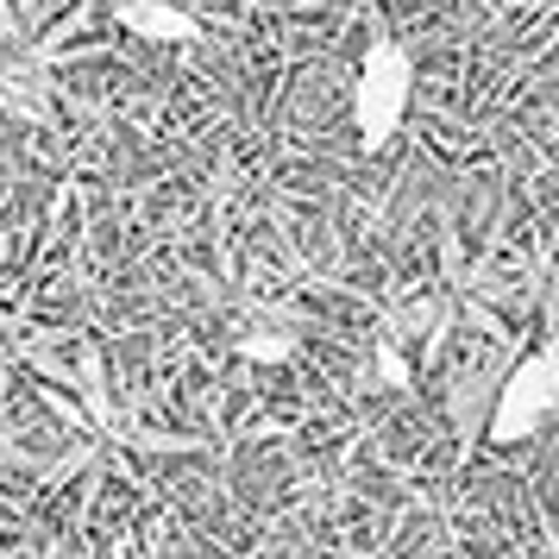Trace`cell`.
I'll use <instances>...</instances> for the list:
<instances>
[{"mask_svg":"<svg viewBox=\"0 0 559 559\" xmlns=\"http://www.w3.org/2000/svg\"><path fill=\"white\" fill-rule=\"evenodd\" d=\"M378 371H383V383H408V365H403L396 353H383V365H378Z\"/></svg>","mask_w":559,"mask_h":559,"instance_id":"cell-5","label":"cell"},{"mask_svg":"<svg viewBox=\"0 0 559 559\" xmlns=\"http://www.w3.org/2000/svg\"><path fill=\"white\" fill-rule=\"evenodd\" d=\"M554 408H559V353L540 346V353H528L503 378L497 403H490V415H484V433H490V447L534 440V433L554 421Z\"/></svg>","mask_w":559,"mask_h":559,"instance_id":"cell-2","label":"cell"},{"mask_svg":"<svg viewBox=\"0 0 559 559\" xmlns=\"http://www.w3.org/2000/svg\"><path fill=\"white\" fill-rule=\"evenodd\" d=\"M415 102V57L396 38H371V51L358 63V88H353V127L365 152H383L408 120Z\"/></svg>","mask_w":559,"mask_h":559,"instance_id":"cell-1","label":"cell"},{"mask_svg":"<svg viewBox=\"0 0 559 559\" xmlns=\"http://www.w3.org/2000/svg\"><path fill=\"white\" fill-rule=\"evenodd\" d=\"M114 26H127L132 38H145V45H189L195 38V20L170 7V0H114Z\"/></svg>","mask_w":559,"mask_h":559,"instance_id":"cell-3","label":"cell"},{"mask_svg":"<svg viewBox=\"0 0 559 559\" xmlns=\"http://www.w3.org/2000/svg\"><path fill=\"white\" fill-rule=\"evenodd\" d=\"M246 353H252V358H283V353H289V340H283V333H252V340H246Z\"/></svg>","mask_w":559,"mask_h":559,"instance_id":"cell-4","label":"cell"}]
</instances>
